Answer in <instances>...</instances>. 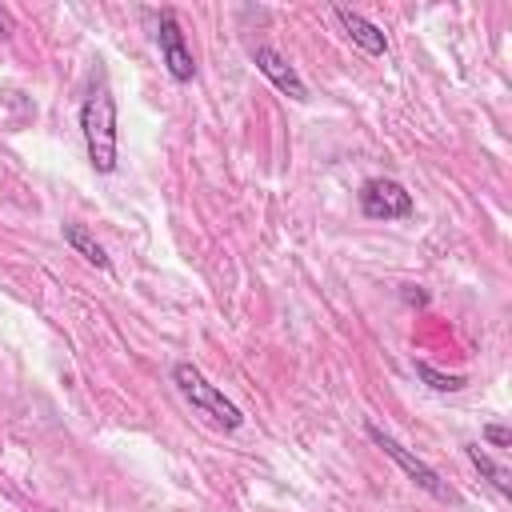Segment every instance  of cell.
Returning <instances> with one entry per match:
<instances>
[{"label":"cell","instance_id":"cell-1","mask_svg":"<svg viewBox=\"0 0 512 512\" xmlns=\"http://www.w3.org/2000/svg\"><path fill=\"white\" fill-rule=\"evenodd\" d=\"M80 136L88 148V164L108 176L116 168V96L104 80L80 104Z\"/></svg>","mask_w":512,"mask_h":512},{"label":"cell","instance_id":"cell-2","mask_svg":"<svg viewBox=\"0 0 512 512\" xmlns=\"http://www.w3.org/2000/svg\"><path fill=\"white\" fill-rule=\"evenodd\" d=\"M172 384H176V392L192 404V412H200L212 428H224V432H236L240 424H244V412L196 368V364H188V360H180V364H172Z\"/></svg>","mask_w":512,"mask_h":512},{"label":"cell","instance_id":"cell-3","mask_svg":"<svg viewBox=\"0 0 512 512\" xmlns=\"http://www.w3.org/2000/svg\"><path fill=\"white\" fill-rule=\"evenodd\" d=\"M364 432H368V440H372L376 448H384V456H392V460L400 464V472H404L416 488H424V492H428V496H436V500H456V496H452V488L440 480V472H436L432 464H424L420 456H412V452H408L396 436H388L380 424H368Z\"/></svg>","mask_w":512,"mask_h":512},{"label":"cell","instance_id":"cell-4","mask_svg":"<svg viewBox=\"0 0 512 512\" xmlns=\"http://www.w3.org/2000/svg\"><path fill=\"white\" fill-rule=\"evenodd\" d=\"M360 212L368 220H408L416 212L412 204V192L400 184V180H388V176H372L360 184Z\"/></svg>","mask_w":512,"mask_h":512},{"label":"cell","instance_id":"cell-5","mask_svg":"<svg viewBox=\"0 0 512 512\" xmlns=\"http://www.w3.org/2000/svg\"><path fill=\"white\" fill-rule=\"evenodd\" d=\"M156 44H160V60H164L168 76H172L176 84H188V80L196 76V60H192V48H188L184 28H180V20H176V12H172V8H164V12H160Z\"/></svg>","mask_w":512,"mask_h":512},{"label":"cell","instance_id":"cell-6","mask_svg":"<svg viewBox=\"0 0 512 512\" xmlns=\"http://www.w3.org/2000/svg\"><path fill=\"white\" fill-rule=\"evenodd\" d=\"M252 64H256V72H260L276 92H284L288 100H296V104L308 100V84L300 80V72H296L272 44H256V48H252Z\"/></svg>","mask_w":512,"mask_h":512},{"label":"cell","instance_id":"cell-7","mask_svg":"<svg viewBox=\"0 0 512 512\" xmlns=\"http://www.w3.org/2000/svg\"><path fill=\"white\" fill-rule=\"evenodd\" d=\"M332 16L340 20L344 36H348L360 52H368V56H384V52H388V36H384V28H380V24H372L368 16H360V12L344 8V4H336V8H332Z\"/></svg>","mask_w":512,"mask_h":512},{"label":"cell","instance_id":"cell-8","mask_svg":"<svg viewBox=\"0 0 512 512\" xmlns=\"http://www.w3.org/2000/svg\"><path fill=\"white\" fill-rule=\"evenodd\" d=\"M64 240H68V248H72L76 256H84L92 268H100V272H108V268H112V260H108L104 244H100L84 224H64Z\"/></svg>","mask_w":512,"mask_h":512},{"label":"cell","instance_id":"cell-9","mask_svg":"<svg viewBox=\"0 0 512 512\" xmlns=\"http://www.w3.org/2000/svg\"><path fill=\"white\" fill-rule=\"evenodd\" d=\"M464 456L472 460V468H476V472H480V476H484L500 496H512V472H508L504 464H496L480 444H464Z\"/></svg>","mask_w":512,"mask_h":512},{"label":"cell","instance_id":"cell-10","mask_svg":"<svg viewBox=\"0 0 512 512\" xmlns=\"http://www.w3.org/2000/svg\"><path fill=\"white\" fill-rule=\"evenodd\" d=\"M416 376L432 392H460V388H468V376H460V372H436L428 360H416Z\"/></svg>","mask_w":512,"mask_h":512},{"label":"cell","instance_id":"cell-11","mask_svg":"<svg viewBox=\"0 0 512 512\" xmlns=\"http://www.w3.org/2000/svg\"><path fill=\"white\" fill-rule=\"evenodd\" d=\"M484 440L496 444V448H508V444H512V432H508L504 424H484Z\"/></svg>","mask_w":512,"mask_h":512},{"label":"cell","instance_id":"cell-12","mask_svg":"<svg viewBox=\"0 0 512 512\" xmlns=\"http://www.w3.org/2000/svg\"><path fill=\"white\" fill-rule=\"evenodd\" d=\"M404 300H408V304H428V292H420V288H404Z\"/></svg>","mask_w":512,"mask_h":512},{"label":"cell","instance_id":"cell-13","mask_svg":"<svg viewBox=\"0 0 512 512\" xmlns=\"http://www.w3.org/2000/svg\"><path fill=\"white\" fill-rule=\"evenodd\" d=\"M8 36H12V20L0 12V40H8Z\"/></svg>","mask_w":512,"mask_h":512}]
</instances>
